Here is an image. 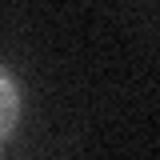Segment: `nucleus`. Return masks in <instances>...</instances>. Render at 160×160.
Segmentation results:
<instances>
[{
  "mask_svg": "<svg viewBox=\"0 0 160 160\" xmlns=\"http://www.w3.org/2000/svg\"><path fill=\"white\" fill-rule=\"evenodd\" d=\"M16 120H20V88H16V80L0 68V144L16 128Z\"/></svg>",
  "mask_w": 160,
  "mask_h": 160,
  "instance_id": "1",
  "label": "nucleus"
}]
</instances>
